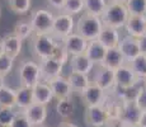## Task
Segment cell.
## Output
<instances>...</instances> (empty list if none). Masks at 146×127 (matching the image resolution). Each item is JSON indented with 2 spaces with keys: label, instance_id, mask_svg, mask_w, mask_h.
I'll list each match as a JSON object with an SVG mask.
<instances>
[{
  "label": "cell",
  "instance_id": "cell-6",
  "mask_svg": "<svg viewBox=\"0 0 146 127\" xmlns=\"http://www.w3.org/2000/svg\"><path fill=\"white\" fill-rule=\"evenodd\" d=\"M75 23H76V21L72 15H69V14H65L62 12L58 13L57 15H55V19H53L51 35H53L60 41H62L64 38H66L67 36L75 32Z\"/></svg>",
  "mask_w": 146,
  "mask_h": 127
},
{
  "label": "cell",
  "instance_id": "cell-34",
  "mask_svg": "<svg viewBox=\"0 0 146 127\" xmlns=\"http://www.w3.org/2000/svg\"><path fill=\"white\" fill-rule=\"evenodd\" d=\"M17 113L18 112L15 111V108H0V126L10 127Z\"/></svg>",
  "mask_w": 146,
  "mask_h": 127
},
{
  "label": "cell",
  "instance_id": "cell-32",
  "mask_svg": "<svg viewBox=\"0 0 146 127\" xmlns=\"http://www.w3.org/2000/svg\"><path fill=\"white\" fill-rule=\"evenodd\" d=\"M125 5L130 15H146V0H127Z\"/></svg>",
  "mask_w": 146,
  "mask_h": 127
},
{
  "label": "cell",
  "instance_id": "cell-40",
  "mask_svg": "<svg viewBox=\"0 0 146 127\" xmlns=\"http://www.w3.org/2000/svg\"><path fill=\"white\" fill-rule=\"evenodd\" d=\"M139 126H140V127H146V111H145V112H142L141 117H140Z\"/></svg>",
  "mask_w": 146,
  "mask_h": 127
},
{
  "label": "cell",
  "instance_id": "cell-46",
  "mask_svg": "<svg viewBox=\"0 0 146 127\" xmlns=\"http://www.w3.org/2000/svg\"><path fill=\"white\" fill-rule=\"evenodd\" d=\"M0 17H1V8H0Z\"/></svg>",
  "mask_w": 146,
  "mask_h": 127
},
{
  "label": "cell",
  "instance_id": "cell-43",
  "mask_svg": "<svg viewBox=\"0 0 146 127\" xmlns=\"http://www.w3.org/2000/svg\"><path fill=\"white\" fill-rule=\"evenodd\" d=\"M3 85H5V81H4V76L0 75V88H1Z\"/></svg>",
  "mask_w": 146,
  "mask_h": 127
},
{
  "label": "cell",
  "instance_id": "cell-23",
  "mask_svg": "<svg viewBox=\"0 0 146 127\" xmlns=\"http://www.w3.org/2000/svg\"><path fill=\"white\" fill-rule=\"evenodd\" d=\"M33 98H35V103L42 104V106H47L52 99L53 94L52 90L50 88L48 83L44 81H40L37 85L33 86Z\"/></svg>",
  "mask_w": 146,
  "mask_h": 127
},
{
  "label": "cell",
  "instance_id": "cell-1",
  "mask_svg": "<svg viewBox=\"0 0 146 127\" xmlns=\"http://www.w3.org/2000/svg\"><path fill=\"white\" fill-rule=\"evenodd\" d=\"M128 10L125 4H118V3H109L107 5L104 13L100 17V21L103 23V27L114 28V29H122L125 28V24L127 22Z\"/></svg>",
  "mask_w": 146,
  "mask_h": 127
},
{
  "label": "cell",
  "instance_id": "cell-29",
  "mask_svg": "<svg viewBox=\"0 0 146 127\" xmlns=\"http://www.w3.org/2000/svg\"><path fill=\"white\" fill-rule=\"evenodd\" d=\"M128 65L131 66L135 75H136L140 80L141 81L146 80V55H141V53H140L131 63H128Z\"/></svg>",
  "mask_w": 146,
  "mask_h": 127
},
{
  "label": "cell",
  "instance_id": "cell-45",
  "mask_svg": "<svg viewBox=\"0 0 146 127\" xmlns=\"http://www.w3.org/2000/svg\"><path fill=\"white\" fill-rule=\"evenodd\" d=\"M122 127H140L139 125H122Z\"/></svg>",
  "mask_w": 146,
  "mask_h": 127
},
{
  "label": "cell",
  "instance_id": "cell-8",
  "mask_svg": "<svg viewBox=\"0 0 146 127\" xmlns=\"http://www.w3.org/2000/svg\"><path fill=\"white\" fill-rule=\"evenodd\" d=\"M40 67H41V81L48 83L52 79L58 78L62 75V70L65 64L61 61L56 60L53 57L46 59V60L40 61Z\"/></svg>",
  "mask_w": 146,
  "mask_h": 127
},
{
  "label": "cell",
  "instance_id": "cell-18",
  "mask_svg": "<svg viewBox=\"0 0 146 127\" xmlns=\"http://www.w3.org/2000/svg\"><path fill=\"white\" fill-rule=\"evenodd\" d=\"M98 41L106 50L116 49V47H118V43L121 41V32L114 28L103 27L102 32L98 37Z\"/></svg>",
  "mask_w": 146,
  "mask_h": 127
},
{
  "label": "cell",
  "instance_id": "cell-11",
  "mask_svg": "<svg viewBox=\"0 0 146 127\" xmlns=\"http://www.w3.org/2000/svg\"><path fill=\"white\" fill-rule=\"evenodd\" d=\"M80 95H81V99H83L84 104L86 106V108L88 107L103 106L106 103V98H107V93L94 83L89 84V86Z\"/></svg>",
  "mask_w": 146,
  "mask_h": 127
},
{
  "label": "cell",
  "instance_id": "cell-3",
  "mask_svg": "<svg viewBox=\"0 0 146 127\" xmlns=\"http://www.w3.org/2000/svg\"><path fill=\"white\" fill-rule=\"evenodd\" d=\"M62 41L56 38L53 35H41L35 36L32 39V51L33 55L40 61L46 60L53 56L56 49Z\"/></svg>",
  "mask_w": 146,
  "mask_h": 127
},
{
  "label": "cell",
  "instance_id": "cell-4",
  "mask_svg": "<svg viewBox=\"0 0 146 127\" xmlns=\"http://www.w3.org/2000/svg\"><path fill=\"white\" fill-rule=\"evenodd\" d=\"M55 14L47 9H37L31 14L29 22L35 31V36L51 35Z\"/></svg>",
  "mask_w": 146,
  "mask_h": 127
},
{
  "label": "cell",
  "instance_id": "cell-27",
  "mask_svg": "<svg viewBox=\"0 0 146 127\" xmlns=\"http://www.w3.org/2000/svg\"><path fill=\"white\" fill-rule=\"evenodd\" d=\"M15 89L8 85L0 88V108H15Z\"/></svg>",
  "mask_w": 146,
  "mask_h": 127
},
{
  "label": "cell",
  "instance_id": "cell-47",
  "mask_svg": "<svg viewBox=\"0 0 146 127\" xmlns=\"http://www.w3.org/2000/svg\"><path fill=\"white\" fill-rule=\"evenodd\" d=\"M144 84H146V80H145V81H144Z\"/></svg>",
  "mask_w": 146,
  "mask_h": 127
},
{
  "label": "cell",
  "instance_id": "cell-22",
  "mask_svg": "<svg viewBox=\"0 0 146 127\" xmlns=\"http://www.w3.org/2000/svg\"><path fill=\"white\" fill-rule=\"evenodd\" d=\"M106 52H107V50L99 43L98 39H94V41H89L88 42V47H86L85 55L94 65H98V66L102 65L103 60H104Z\"/></svg>",
  "mask_w": 146,
  "mask_h": 127
},
{
  "label": "cell",
  "instance_id": "cell-28",
  "mask_svg": "<svg viewBox=\"0 0 146 127\" xmlns=\"http://www.w3.org/2000/svg\"><path fill=\"white\" fill-rule=\"evenodd\" d=\"M56 112L64 120L72 117L75 113V104L71 98H66V99H60L57 100L56 104Z\"/></svg>",
  "mask_w": 146,
  "mask_h": 127
},
{
  "label": "cell",
  "instance_id": "cell-26",
  "mask_svg": "<svg viewBox=\"0 0 146 127\" xmlns=\"http://www.w3.org/2000/svg\"><path fill=\"white\" fill-rule=\"evenodd\" d=\"M84 1V13L94 17H102L104 13L109 0H83Z\"/></svg>",
  "mask_w": 146,
  "mask_h": 127
},
{
  "label": "cell",
  "instance_id": "cell-38",
  "mask_svg": "<svg viewBox=\"0 0 146 127\" xmlns=\"http://www.w3.org/2000/svg\"><path fill=\"white\" fill-rule=\"evenodd\" d=\"M47 3H48L50 7L53 8V9L62 12L64 4H65V0H47Z\"/></svg>",
  "mask_w": 146,
  "mask_h": 127
},
{
  "label": "cell",
  "instance_id": "cell-13",
  "mask_svg": "<svg viewBox=\"0 0 146 127\" xmlns=\"http://www.w3.org/2000/svg\"><path fill=\"white\" fill-rule=\"evenodd\" d=\"M92 83L97 84L100 89H103L106 93L111 92L116 88V80H114V71L107 67L99 66L95 71L94 78L92 79Z\"/></svg>",
  "mask_w": 146,
  "mask_h": 127
},
{
  "label": "cell",
  "instance_id": "cell-33",
  "mask_svg": "<svg viewBox=\"0 0 146 127\" xmlns=\"http://www.w3.org/2000/svg\"><path fill=\"white\" fill-rule=\"evenodd\" d=\"M9 8L15 14H27L32 7V0H8Z\"/></svg>",
  "mask_w": 146,
  "mask_h": 127
},
{
  "label": "cell",
  "instance_id": "cell-19",
  "mask_svg": "<svg viewBox=\"0 0 146 127\" xmlns=\"http://www.w3.org/2000/svg\"><path fill=\"white\" fill-rule=\"evenodd\" d=\"M1 43H3V49H4V53L8 56H10L12 59L15 60L22 52V41L19 37H17L14 33L7 35L4 38H1Z\"/></svg>",
  "mask_w": 146,
  "mask_h": 127
},
{
  "label": "cell",
  "instance_id": "cell-7",
  "mask_svg": "<svg viewBox=\"0 0 146 127\" xmlns=\"http://www.w3.org/2000/svg\"><path fill=\"white\" fill-rule=\"evenodd\" d=\"M114 80H116V86L122 90H130L140 85L141 81L136 75L133 70L128 64L122 65L117 70H114Z\"/></svg>",
  "mask_w": 146,
  "mask_h": 127
},
{
  "label": "cell",
  "instance_id": "cell-30",
  "mask_svg": "<svg viewBox=\"0 0 146 127\" xmlns=\"http://www.w3.org/2000/svg\"><path fill=\"white\" fill-rule=\"evenodd\" d=\"M13 33L17 36V37L21 38L22 41H26V39L31 38L33 35H35V31H33L32 24H31L29 21H21L15 24Z\"/></svg>",
  "mask_w": 146,
  "mask_h": 127
},
{
  "label": "cell",
  "instance_id": "cell-24",
  "mask_svg": "<svg viewBox=\"0 0 146 127\" xmlns=\"http://www.w3.org/2000/svg\"><path fill=\"white\" fill-rule=\"evenodd\" d=\"M126 64L125 57L122 56L121 51L117 49H111V50H107L106 56H104V60L100 66L107 67V69H111V70H117L118 67H121L122 65Z\"/></svg>",
  "mask_w": 146,
  "mask_h": 127
},
{
  "label": "cell",
  "instance_id": "cell-39",
  "mask_svg": "<svg viewBox=\"0 0 146 127\" xmlns=\"http://www.w3.org/2000/svg\"><path fill=\"white\" fill-rule=\"evenodd\" d=\"M139 47H140V53L146 55V35L139 38Z\"/></svg>",
  "mask_w": 146,
  "mask_h": 127
},
{
  "label": "cell",
  "instance_id": "cell-44",
  "mask_svg": "<svg viewBox=\"0 0 146 127\" xmlns=\"http://www.w3.org/2000/svg\"><path fill=\"white\" fill-rule=\"evenodd\" d=\"M4 55V49H3V43H1V39H0V56Z\"/></svg>",
  "mask_w": 146,
  "mask_h": 127
},
{
  "label": "cell",
  "instance_id": "cell-12",
  "mask_svg": "<svg viewBox=\"0 0 146 127\" xmlns=\"http://www.w3.org/2000/svg\"><path fill=\"white\" fill-rule=\"evenodd\" d=\"M109 118L107 109L103 106H95V107H88L85 112V122L90 127H104L108 123Z\"/></svg>",
  "mask_w": 146,
  "mask_h": 127
},
{
  "label": "cell",
  "instance_id": "cell-25",
  "mask_svg": "<svg viewBox=\"0 0 146 127\" xmlns=\"http://www.w3.org/2000/svg\"><path fill=\"white\" fill-rule=\"evenodd\" d=\"M67 80L70 83V86L72 89V93L76 92L81 94L86 88L89 86V84L92 83L90 78L89 75L85 74H80V72H74V71H70V74L66 76Z\"/></svg>",
  "mask_w": 146,
  "mask_h": 127
},
{
  "label": "cell",
  "instance_id": "cell-20",
  "mask_svg": "<svg viewBox=\"0 0 146 127\" xmlns=\"http://www.w3.org/2000/svg\"><path fill=\"white\" fill-rule=\"evenodd\" d=\"M69 64H70L71 71L80 72V74H85V75L90 74L95 66V65L86 57L85 53L78 55V56H71V57L69 59Z\"/></svg>",
  "mask_w": 146,
  "mask_h": 127
},
{
  "label": "cell",
  "instance_id": "cell-48",
  "mask_svg": "<svg viewBox=\"0 0 146 127\" xmlns=\"http://www.w3.org/2000/svg\"><path fill=\"white\" fill-rule=\"evenodd\" d=\"M41 127H47V126H41Z\"/></svg>",
  "mask_w": 146,
  "mask_h": 127
},
{
  "label": "cell",
  "instance_id": "cell-5",
  "mask_svg": "<svg viewBox=\"0 0 146 127\" xmlns=\"http://www.w3.org/2000/svg\"><path fill=\"white\" fill-rule=\"evenodd\" d=\"M19 84L22 86L33 88L41 81V67L36 61H23L19 66Z\"/></svg>",
  "mask_w": 146,
  "mask_h": 127
},
{
  "label": "cell",
  "instance_id": "cell-36",
  "mask_svg": "<svg viewBox=\"0 0 146 127\" xmlns=\"http://www.w3.org/2000/svg\"><path fill=\"white\" fill-rule=\"evenodd\" d=\"M133 102L137 104V107H139L142 112L146 111V84H141V85H140L136 95H135Z\"/></svg>",
  "mask_w": 146,
  "mask_h": 127
},
{
  "label": "cell",
  "instance_id": "cell-14",
  "mask_svg": "<svg viewBox=\"0 0 146 127\" xmlns=\"http://www.w3.org/2000/svg\"><path fill=\"white\" fill-rule=\"evenodd\" d=\"M117 49L121 51L122 56L125 57L126 64L131 63L135 57H137V56L140 55L139 39L131 37V36H127V35L121 37V41H119Z\"/></svg>",
  "mask_w": 146,
  "mask_h": 127
},
{
  "label": "cell",
  "instance_id": "cell-16",
  "mask_svg": "<svg viewBox=\"0 0 146 127\" xmlns=\"http://www.w3.org/2000/svg\"><path fill=\"white\" fill-rule=\"evenodd\" d=\"M23 113L26 114V117L28 118V121H29L33 127H41L46 122L48 112H47V106L33 103L27 109H24Z\"/></svg>",
  "mask_w": 146,
  "mask_h": 127
},
{
  "label": "cell",
  "instance_id": "cell-42",
  "mask_svg": "<svg viewBox=\"0 0 146 127\" xmlns=\"http://www.w3.org/2000/svg\"><path fill=\"white\" fill-rule=\"evenodd\" d=\"M127 0H109V3H118V4H126Z\"/></svg>",
  "mask_w": 146,
  "mask_h": 127
},
{
  "label": "cell",
  "instance_id": "cell-41",
  "mask_svg": "<svg viewBox=\"0 0 146 127\" xmlns=\"http://www.w3.org/2000/svg\"><path fill=\"white\" fill-rule=\"evenodd\" d=\"M58 127H78L75 123H72V122H69V121H66V122H62V123H60L58 125Z\"/></svg>",
  "mask_w": 146,
  "mask_h": 127
},
{
  "label": "cell",
  "instance_id": "cell-21",
  "mask_svg": "<svg viewBox=\"0 0 146 127\" xmlns=\"http://www.w3.org/2000/svg\"><path fill=\"white\" fill-rule=\"evenodd\" d=\"M17 97H15V109L23 112L29 106L35 103V98H33V89L28 88V86L19 85L18 89H15Z\"/></svg>",
  "mask_w": 146,
  "mask_h": 127
},
{
  "label": "cell",
  "instance_id": "cell-15",
  "mask_svg": "<svg viewBox=\"0 0 146 127\" xmlns=\"http://www.w3.org/2000/svg\"><path fill=\"white\" fill-rule=\"evenodd\" d=\"M126 35L139 39L146 35V15H130L125 24Z\"/></svg>",
  "mask_w": 146,
  "mask_h": 127
},
{
  "label": "cell",
  "instance_id": "cell-37",
  "mask_svg": "<svg viewBox=\"0 0 146 127\" xmlns=\"http://www.w3.org/2000/svg\"><path fill=\"white\" fill-rule=\"evenodd\" d=\"M10 127H33V126L31 125V122L28 121V118L26 117V114H24L23 112L18 111V113H17L15 118L13 120Z\"/></svg>",
  "mask_w": 146,
  "mask_h": 127
},
{
  "label": "cell",
  "instance_id": "cell-35",
  "mask_svg": "<svg viewBox=\"0 0 146 127\" xmlns=\"http://www.w3.org/2000/svg\"><path fill=\"white\" fill-rule=\"evenodd\" d=\"M13 67H14V59L5 55V53L0 56V75L5 78L8 74L12 72Z\"/></svg>",
  "mask_w": 146,
  "mask_h": 127
},
{
  "label": "cell",
  "instance_id": "cell-49",
  "mask_svg": "<svg viewBox=\"0 0 146 127\" xmlns=\"http://www.w3.org/2000/svg\"><path fill=\"white\" fill-rule=\"evenodd\" d=\"M0 127H1V126H0Z\"/></svg>",
  "mask_w": 146,
  "mask_h": 127
},
{
  "label": "cell",
  "instance_id": "cell-10",
  "mask_svg": "<svg viewBox=\"0 0 146 127\" xmlns=\"http://www.w3.org/2000/svg\"><path fill=\"white\" fill-rule=\"evenodd\" d=\"M142 111L133 100H123L121 107L119 121L122 125H139Z\"/></svg>",
  "mask_w": 146,
  "mask_h": 127
},
{
  "label": "cell",
  "instance_id": "cell-2",
  "mask_svg": "<svg viewBox=\"0 0 146 127\" xmlns=\"http://www.w3.org/2000/svg\"><path fill=\"white\" fill-rule=\"evenodd\" d=\"M102 29L103 23L100 21V17H94L86 13L80 14L79 19L75 23V32L84 37L88 42L98 39Z\"/></svg>",
  "mask_w": 146,
  "mask_h": 127
},
{
  "label": "cell",
  "instance_id": "cell-9",
  "mask_svg": "<svg viewBox=\"0 0 146 127\" xmlns=\"http://www.w3.org/2000/svg\"><path fill=\"white\" fill-rule=\"evenodd\" d=\"M62 46L67 52V55L71 57V56L85 53L86 47H88V41L84 37H81L80 35H78L76 32H74L62 39Z\"/></svg>",
  "mask_w": 146,
  "mask_h": 127
},
{
  "label": "cell",
  "instance_id": "cell-17",
  "mask_svg": "<svg viewBox=\"0 0 146 127\" xmlns=\"http://www.w3.org/2000/svg\"><path fill=\"white\" fill-rule=\"evenodd\" d=\"M48 85L52 90L53 98H56L57 100L60 99H66V98H71L72 89L70 86V83L65 76H58V78L52 79L51 81H48Z\"/></svg>",
  "mask_w": 146,
  "mask_h": 127
},
{
  "label": "cell",
  "instance_id": "cell-31",
  "mask_svg": "<svg viewBox=\"0 0 146 127\" xmlns=\"http://www.w3.org/2000/svg\"><path fill=\"white\" fill-rule=\"evenodd\" d=\"M62 13L69 14V15H78V14L84 13V1L83 0H65Z\"/></svg>",
  "mask_w": 146,
  "mask_h": 127
}]
</instances>
